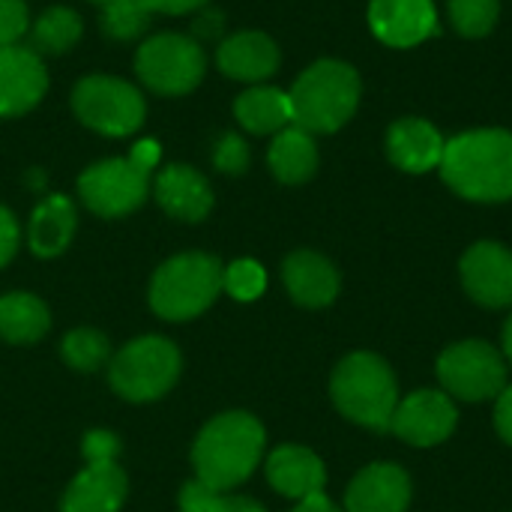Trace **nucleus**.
I'll return each instance as SVG.
<instances>
[{
	"mask_svg": "<svg viewBox=\"0 0 512 512\" xmlns=\"http://www.w3.org/2000/svg\"><path fill=\"white\" fill-rule=\"evenodd\" d=\"M219 69L237 81H264L279 69V45L264 33H237L219 45Z\"/></svg>",
	"mask_w": 512,
	"mask_h": 512,
	"instance_id": "aec40b11",
	"label": "nucleus"
},
{
	"mask_svg": "<svg viewBox=\"0 0 512 512\" xmlns=\"http://www.w3.org/2000/svg\"><path fill=\"white\" fill-rule=\"evenodd\" d=\"M48 87L45 66L33 48H0V117L30 111Z\"/></svg>",
	"mask_w": 512,
	"mask_h": 512,
	"instance_id": "2eb2a0df",
	"label": "nucleus"
},
{
	"mask_svg": "<svg viewBox=\"0 0 512 512\" xmlns=\"http://www.w3.org/2000/svg\"><path fill=\"white\" fill-rule=\"evenodd\" d=\"M267 480L279 495L303 501V498H312V495L324 492L327 471H324V462L312 450L288 444V447H279V450L270 453Z\"/></svg>",
	"mask_w": 512,
	"mask_h": 512,
	"instance_id": "6ab92c4d",
	"label": "nucleus"
},
{
	"mask_svg": "<svg viewBox=\"0 0 512 512\" xmlns=\"http://www.w3.org/2000/svg\"><path fill=\"white\" fill-rule=\"evenodd\" d=\"M111 387L132 402H150L168 393L180 375V351L162 336L129 342L111 360Z\"/></svg>",
	"mask_w": 512,
	"mask_h": 512,
	"instance_id": "423d86ee",
	"label": "nucleus"
},
{
	"mask_svg": "<svg viewBox=\"0 0 512 512\" xmlns=\"http://www.w3.org/2000/svg\"><path fill=\"white\" fill-rule=\"evenodd\" d=\"M156 198L165 213L186 219V222L204 219L213 207L210 183L186 165H168L156 177Z\"/></svg>",
	"mask_w": 512,
	"mask_h": 512,
	"instance_id": "412c9836",
	"label": "nucleus"
},
{
	"mask_svg": "<svg viewBox=\"0 0 512 512\" xmlns=\"http://www.w3.org/2000/svg\"><path fill=\"white\" fill-rule=\"evenodd\" d=\"M270 171L276 174L279 183L297 186L306 183L315 171H318V144L315 135H309L300 126H285L282 132H276L270 153H267Z\"/></svg>",
	"mask_w": 512,
	"mask_h": 512,
	"instance_id": "4be33fe9",
	"label": "nucleus"
},
{
	"mask_svg": "<svg viewBox=\"0 0 512 512\" xmlns=\"http://www.w3.org/2000/svg\"><path fill=\"white\" fill-rule=\"evenodd\" d=\"M15 249H18V222L6 207H0V267L9 264Z\"/></svg>",
	"mask_w": 512,
	"mask_h": 512,
	"instance_id": "f704fd0d",
	"label": "nucleus"
},
{
	"mask_svg": "<svg viewBox=\"0 0 512 512\" xmlns=\"http://www.w3.org/2000/svg\"><path fill=\"white\" fill-rule=\"evenodd\" d=\"M459 276L468 297H474L480 306H512V252L507 246L495 240L474 243L459 261Z\"/></svg>",
	"mask_w": 512,
	"mask_h": 512,
	"instance_id": "ddd939ff",
	"label": "nucleus"
},
{
	"mask_svg": "<svg viewBox=\"0 0 512 512\" xmlns=\"http://www.w3.org/2000/svg\"><path fill=\"white\" fill-rule=\"evenodd\" d=\"M51 315L48 306L33 294H6L0 297V336L6 342H36L48 333Z\"/></svg>",
	"mask_w": 512,
	"mask_h": 512,
	"instance_id": "393cba45",
	"label": "nucleus"
},
{
	"mask_svg": "<svg viewBox=\"0 0 512 512\" xmlns=\"http://www.w3.org/2000/svg\"><path fill=\"white\" fill-rule=\"evenodd\" d=\"M495 429L498 435L512 447V384H507L498 396V405H495Z\"/></svg>",
	"mask_w": 512,
	"mask_h": 512,
	"instance_id": "c9c22d12",
	"label": "nucleus"
},
{
	"mask_svg": "<svg viewBox=\"0 0 512 512\" xmlns=\"http://www.w3.org/2000/svg\"><path fill=\"white\" fill-rule=\"evenodd\" d=\"M120 453V441L111 432H90L84 438V456L90 459H117Z\"/></svg>",
	"mask_w": 512,
	"mask_h": 512,
	"instance_id": "72a5a7b5",
	"label": "nucleus"
},
{
	"mask_svg": "<svg viewBox=\"0 0 512 512\" xmlns=\"http://www.w3.org/2000/svg\"><path fill=\"white\" fill-rule=\"evenodd\" d=\"M291 512H342L324 492H318V495H312V498H303L297 507Z\"/></svg>",
	"mask_w": 512,
	"mask_h": 512,
	"instance_id": "58836bf2",
	"label": "nucleus"
},
{
	"mask_svg": "<svg viewBox=\"0 0 512 512\" xmlns=\"http://www.w3.org/2000/svg\"><path fill=\"white\" fill-rule=\"evenodd\" d=\"M96 3H102V6H105V3H111V0H96Z\"/></svg>",
	"mask_w": 512,
	"mask_h": 512,
	"instance_id": "79ce46f5",
	"label": "nucleus"
},
{
	"mask_svg": "<svg viewBox=\"0 0 512 512\" xmlns=\"http://www.w3.org/2000/svg\"><path fill=\"white\" fill-rule=\"evenodd\" d=\"M72 108L78 120L102 135H132L144 120V99L141 93L108 75L81 78L72 93Z\"/></svg>",
	"mask_w": 512,
	"mask_h": 512,
	"instance_id": "1a4fd4ad",
	"label": "nucleus"
},
{
	"mask_svg": "<svg viewBox=\"0 0 512 512\" xmlns=\"http://www.w3.org/2000/svg\"><path fill=\"white\" fill-rule=\"evenodd\" d=\"M204 66H207V57L201 45L180 33H162V36L147 39L135 57L138 78L150 90L165 93V96L189 93L201 81Z\"/></svg>",
	"mask_w": 512,
	"mask_h": 512,
	"instance_id": "6e6552de",
	"label": "nucleus"
},
{
	"mask_svg": "<svg viewBox=\"0 0 512 512\" xmlns=\"http://www.w3.org/2000/svg\"><path fill=\"white\" fill-rule=\"evenodd\" d=\"M222 264L204 252H186L165 261L150 285V306L168 321L201 315L222 291Z\"/></svg>",
	"mask_w": 512,
	"mask_h": 512,
	"instance_id": "39448f33",
	"label": "nucleus"
},
{
	"mask_svg": "<svg viewBox=\"0 0 512 512\" xmlns=\"http://www.w3.org/2000/svg\"><path fill=\"white\" fill-rule=\"evenodd\" d=\"M150 15L144 0H111L102 9V30L111 39H138L147 30Z\"/></svg>",
	"mask_w": 512,
	"mask_h": 512,
	"instance_id": "c85d7f7f",
	"label": "nucleus"
},
{
	"mask_svg": "<svg viewBox=\"0 0 512 512\" xmlns=\"http://www.w3.org/2000/svg\"><path fill=\"white\" fill-rule=\"evenodd\" d=\"M330 396L348 420L375 432H387L399 405V384L387 360L357 351L336 366Z\"/></svg>",
	"mask_w": 512,
	"mask_h": 512,
	"instance_id": "20e7f679",
	"label": "nucleus"
},
{
	"mask_svg": "<svg viewBox=\"0 0 512 512\" xmlns=\"http://www.w3.org/2000/svg\"><path fill=\"white\" fill-rule=\"evenodd\" d=\"M369 30L387 48H414L438 36V6L435 0H372Z\"/></svg>",
	"mask_w": 512,
	"mask_h": 512,
	"instance_id": "f8f14e48",
	"label": "nucleus"
},
{
	"mask_svg": "<svg viewBox=\"0 0 512 512\" xmlns=\"http://www.w3.org/2000/svg\"><path fill=\"white\" fill-rule=\"evenodd\" d=\"M363 81L357 69L345 60H318L300 72L291 96L294 126L306 129L309 135H330L339 132L360 105Z\"/></svg>",
	"mask_w": 512,
	"mask_h": 512,
	"instance_id": "7ed1b4c3",
	"label": "nucleus"
},
{
	"mask_svg": "<svg viewBox=\"0 0 512 512\" xmlns=\"http://www.w3.org/2000/svg\"><path fill=\"white\" fill-rule=\"evenodd\" d=\"M81 201L99 216H126L147 195V174L129 159H108L90 165L78 177Z\"/></svg>",
	"mask_w": 512,
	"mask_h": 512,
	"instance_id": "9d476101",
	"label": "nucleus"
},
{
	"mask_svg": "<svg viewBox=\"0 0 512 512\" xmlns=\"http://www.w3.org/2000/svg\"><path fill=\"white\" fill-rule=\"evenodd\" d=\"M504 360L512 366V315L504 324Z\"/></svg>",
	"mask_w": 512,
	"mask_h": 512,
	"instance_id": "a19ab883",
	"label": "nucleus"
},
{
	"mask_svg": "<svg viewBox=\"0 0 512 512\" xmlns=\"http://www.w3.org/2000/svg\"><path fill=\"white\" fill-rule=\"evenodd\" d=\"M81 36V18L72 12V9H63V6H54L48 12L39 15V21L33 24V51H48V54H60L66 51L69 45H75Z\"/></svg>",
	"mask_w": 512,
	"mask_h": 512,
	"instance_id": "a878e982",
	"label": "nucleus"
},
{
	"mask_svg": "<svg viewBox=\"0 0 512 512\" xmlns=\"http://www.w3.org/2000/svg\"><path fill=\"white\" fill-rule=\"evenodd\" d=\"M234 114L252 135H276L294 123L291 96L279 87H252L234 102Z\"/></svg>",
	"mask_w": 512,
	"mask_h": 512,
	"instance_id": "5701e85b",
	"label": "nucleus"
},
{
	"mask_svg": "<svg viewBox=\"0 0 512 512\" xmlns=\"http://www.w3.org/2000/svg\"><path fill=\"white\" fill-rule=\"evenodd\" d=\"M222 288H225L231 297L249 303V300H255V297L264 294V288H267V273H264L261 264L243 258V261H234V264L222 273Z\"/></svg>",
	"mask_w": 512,
	"mask_h": 512,
	"instance_id": "7c9ffc66",
	"label": "nucleus"
},
{
	"mask_svg": "<svg viewBox=\"0 0 512 512\" xmlns=\"http://www.w3.org/2000/svg\"><path fill=\"white\" fill-rule=\"evenodd\" d=\"M444 144L447 138L426 117H399L384 138L387 159L405 174L435 171L444 159Z\"/></svg>",
	"mask_w": 512,
	"mask_h": 512,
	"instance_id": "4468645a",
	"label": "nucleus"
},
{
	"mask_svg": "<svg viewBox=\"0 0 512 512\" xmlns=\"http://www.w3.org/2000/svg\"><path fill=\"white\" fill-rule=\"evenodd\" d=\"M183 512H267L258 501L243 495H225L216 489H207L204 483H186L180 492Z\"/></svg>",
	"mask_w": 512,
	"mask_h": 512,
	"instance_id": "cd10ccee",
	"label": "nucleus"
},
{
	"mask_svg": "<svg viewBox=\"0 0 512 512\" xmlns=\"http://www.w3.org/2000/svg\"><path fill=\"white\" fill-rule=\"evenodd\" d=\"M411 504V477L390 462L366 465L345 492V512H405Z\"/></svg>",
	"mask_w": 512,
	"mask_h": 512,
	"instance_id": "dca6fc26",
	"label": "nucleus"
},
{
	"mask_svg": "<svg viewBox=\"0 0 512 512\" xmlns=\"http://www.w3.org/2000/svg\"><path fill=\"white\" fill-rule=\"evenodd\" d=\"M72 231H75V210L72 204L63 198V195H51L45 198L33 219H30V249L39 255V258H51V255H60L69 240H72Z\"/></svg>",
	"mask_w": 512,
	"mask_h": 512,
	"instance_id": "b1692460",
	"label": "nucleus"
},
{
	"mask_svg": "<svg viewBox=\"0 0 512 512\" xmlns=\"http://www.w3.org/2000/svg\"><path fill=\"white\" fill-rule=\"evenodd\" d=\"M195 30L204 33V36H216V33L222 30V15H219V12H207V15L195 24Z\"/></svg>",
	"mask_w": 512,
	"mask_h": 512,
	"instance_id": "ea45409f",
	"label": "nucleus"
},
{
	"mask_svg": "<svg viewBox=\"0 0 512 512\" xmlns=\"http://www.w3.org/2000/svg\"><path fill=\"white\" fill-rule=\"evenodd\" d=\"M213 165L225 174H243L249 168V144L240 135H222L213 150Z\"/></svg>",
	"mask_w": 512,
	"mask_h": 512,
	"instance_id": "2f4dec72",
	"label": "nucleus"
},
{
	"mask_svg": "<svg viewBox=\"0 0 512 512\" xmlns=\"http://www.w3.org/2000/svg\"><path fill=\"white\" fill-rule=\"evenodd\" d=\"M207 0H144V6L150 12H168V15H183V12H192L195 6H201Z\"/></svg>",
	"mask_w": 512,
	"mask_h": 512,
	"instance_id": "4c0bfd02",
	"label": "nucleus"
},
{
	"mask_svg": "<svg viewBox=\"0 0 512 512\" xmlns=\"http://www.w3.org/2000/svg\"><path fill=\"white\" fill-rule=\"evenodd\" d=\"M27 30L24 0H0V48L15 45Z\"/></svg>",
	"mask_w": 512,
	"mask_h": 512,
	"instance_id": "473e14b6",
	"label": "nucleus"
},
{
	"mask_svg": "<svg viewBox=\"0 0 512 512\" xmlns=\"http://www.w3.org/2000/svg\"><path fill=\"white\" fill-rule=\"evenodd\" d=\"M438 171L459 198L477 204L510 201L512 132L495 126V129H468L447 138Z\"/></svg>",
	"mask_w": 512,
	"mask_h": 512,
	"instance_id": "f257e3e1",
	"label": "nucleus"
},
{
	"mask_svg": "<svg viewBox=\"0 0 512 512\" xmlns=\"http://www.w3.org/2000/svg\"><path fill=\"white\" fill-rule=\"evenodd\" d=\"M447 18L465 39H483L501 18V0H447Z\"/></svg>",
	"mask_w": 512,
	"mask_h": 512,
	"instance_id": "bb28decb",
	"label": "nucleus"
},
{
	"mask_svg": "<svg viewBox=\"0 0 512 512\" xmlns=\"http://www.w3.org/2000/svg\"><path fill=\"white\" fill-rule=\"evenodd\" d=\"M129 162H132V165H138L144 174H150V171H153V165L159 162V144H156L153 138L138 141V144L132 147V153H129Z\"/></svg>",
	"mask_w": 512,
	"mask_h": 512,
	"instance_id": "e433bc0d",
	"label": "nucleus"
},
{
	"mask_svg": "<svg viewBox=\"0 0 512 512\" xmlns=\"http://www.w3.org/2000/svg\"><path fill=\"white\" fill-rule=\"evenodd\" d=\"M438 381L450 399L486 402L507 387V360L489 342L468 339L438 357Z\"/></svg>",
	"mask_w": 512,
	"mask_h": 512,
	"instance_id": "0eeeda50",
	"label": "nucleus"
},
{
	"mask_svg": "<svg viewBox=\"0 0 512 512\" xmlns=\"http://www.w3.org/2000/svg\"><path fill=\"white\" fill-rule=\"evenodd\" d=\"M459 411L444 390H417L399 399L390 432L411 447L444 444L456 429Z\"/></svg>",
	"mask_w": 512,
	"mask_h": 512,
	"instance_id": "9b49d317",
	"label": "nucleus"
},
{
	"mask_svg": "<svg viewBox=\"0 0 512 512\" xmlns=\"http://www.w3.org/2000/svg\"><path fill=\"white\" fill-rule=\"evenodd\" d=\"M108 339L96 330H72L63 339V360L78 372H93L108 360Z\"/></svg>",
	"mask_w": 512,
	"mask_h": 512,
	"instance_id": "c756f323",
	"label": "nucleus"
},
{
	"mask_svg": "<svg viewBox=\"0 0 512 512\" xmlns=\"http://www.w3.org/2000/svg\"><path fill=\"white\" fill-rule=\"evenodd\" d=\"M264 441V426L252 414L234 411L210 420L192 450L198 483L216 492L240 486L258 468Z\"/></svg>",
	"mask_w": 512,
	"mask_h": 512,
	"instance_id": "f03ea898",
	"label": "nucleus"
},
{
	"mask_svg": "<svg viewBox=\"0 0 512 512\" xmlns=\"http://www.w3.org/2000/svg\"><path fill=\"white\" fill-rule=\"evenodd\" d=\"M126 498V474L117 459H90L69 483L60 512H117Z\"/></svg>",
	"mask_w": 512,
	"mask_h": 512,
	"instance_id": "f3484780",
	"label": "nucleus"
},
{
	"mask_svg": "<svg viewBox=\"0 0 512 512\" xmlns=\"http://www.w3.org/2000/svg\"><path fill=\"white\" fill-rule=\"evenodd\" d=\"M282 279L288 294L294 297V303L306 306V309H321L330 306L339 297V270L318 252L300 249L291 252L282 264Z\"/></svg>",
	"mask_w": 512,
	"mask_h": 512,
	"instance_id": "a211bd4d",
	"label": "nucleus"
}]
</instances>
